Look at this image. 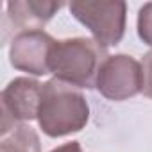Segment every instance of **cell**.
<instances>
[{
    "label": "cell",
    "instance_id": "cell-1",
    "mask_svg": "<svg viewBox=\"0 0 152 152\" xmlns=\"http://www.w3.org/2000/svg\"><path fill=\"white\" fill-rule=\"evenodd\" d=\"M90 120V106L79 88L59 79L43 84L38 111L39 129L50 138H63L79 132Z\"/></svg>",
    "mask_w": 152,
    "mask_h": 152
},
{
    "label": "cell",
    "instance_id": "cell-2",
    "mask_svg": "<svg viewBox=\"0 0 152 152\" xmlns=\"http://www.w3.org/2000/svg\"><path fill=\"white\" fill-rule=\"evenodd\" d=\"M107 57V48L91 38H68L52 45L48 68L54 79L79 90H91L97 86L99 72Z\"/></svg>",
    "mask_w": 152,
    "mask_h": 152
},
{
    "label": "cell",
    "instance_id": "cell-3",
    "mask_svg": "<svg viewBox=\"0 0 152 152\" xmlns=\"http://www.w3.org/2000/svg\"><path fill=\"white\" fill-rule=\"evenodd\" d=\"M73 18L81 22L91 34L93 39L104 47H116L125 34L127 4L125 2H91L75 0L68 4Z\"/></svg>",
    "mask_w": 152,
    "mask_h": 152
},
{
    "label": "cell",
    "instance_id": "cell-4",
    "mask_svg": "<svg viewBox=\"0 0 152 152\" xmlns=\"http://www.w3.org/2000/svg\"><path fill=\"white\" fill-rule=\"evenodd\" d=\"M95 88L102 97L115 102L136 97L143 90L141 63L127 54L109 56L99 72Z\"/></svg>",
    "mask_w": 152,
    "mask_h": 152
},
{
    "label": "cell",
    "instance_id": "cell-5",
    "mask_svg": "<svg viewBox=\"0 0 152 152\" xmlns=\"http://www.w3.org/2000/svg\"><path fill=\"white\" fill-rule=\"evenodd\" d=\"M41 90L43 84L31 77H16L4 88L0 97V104H2L0 134L6 136L16 125L38 120Z\"/></svg>",
    "mask_w": 152,
    "mask_h": 152
},
{
    "label": "cell",
    "instance_id": "cell-6",
    "mask_svg": "<svg viewBox=\"0 0 152 152\" xmlns=\"http://www.w3.org/2000/svg\"><path fill=\"white\" fill-rule=\"evenodd\" d=\"M56 39L45 31H27L13 36L9 45V63L15 70L29 75L50 73L48 57Z\"/></svg>",
    "mask_w": 152,
    "mask_h": 152
},
{
    "label": "cell",
    "instance_id": "cell-7",
    "mask_svg": "<svg viewBox=\"0 0 152 152\" xmlns=\"http://www.w3.org/2000/svg\"><path fill=\"white\" fill-rule=\"evenodd\" d=\"M63 7V2H52V0H13V2H7L4 16V38L7 36L9 29L15 31V36L27 31H43V27Z\"/></svg>",
    "mask_w": 152,
    "mask_h": 152
},
{
    "label": "cell",
    "instance_id": "cell-8",
    "mask_svg": "<svg viewBox=\"0 0 152 152\" xmlns=\"http://www.w3.org/2000/svg\"><path fill=\"white\" fill-rule=\"evenodd\" d=\"M0 152H41V141L31 125L20 124L11 132L2 136Z\"/></svg>",
    "mask_w": 152,
    "mask_h": 152
},
{
    "label": "cell",
    "instance_id": "cell-9",
    "mask_svg": "<svg viewBox=\"0 0 152 152\" xmlns=\"http://www.w3.org/2000/svg\"><path fill=\"white\" fill-rule=\"evenodd\" d=\"M136 27H138L140 39L145 45L152 47V2H147V4H143L140 7Z\"/></svg>",
    "mask_w": 152,
    "mask_h": 152
},
{
    "label": "cell",
    "instance_id": "cell-10",
    "mask_svg": "<svg viewBox=\"0 0 152 152\" xmlns=\"http://www.w3.org/2000/svg\"><path fill=\"white\" fill-rule=\"evenodd\" d=\"M141 72H143V90H141V93L145 97L152 99V50L143 56Z\"/></svg>",
    "mask_w": 152,
    "mask_h": 152
},
{
    "label": "cell",
    "instance_id": "cell-11",
    "mask_svg": "<svg viewBox=\"0 0 152 152\" xmlns=\"http://www.w3.org/2000/svg\"><path fill=\"white\" fill-rule=\"evenodd\" d=\"M50 152H84V150H83V147H81L79 141H70V143H64V145L50 150Z\"/></svg>",
    "mask_w": 152,
    "mask_h": 152
}]
</instances>
